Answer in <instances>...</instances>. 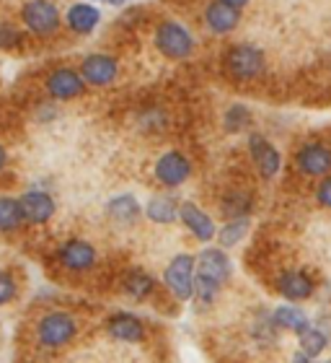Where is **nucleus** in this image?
<instances>
[{
	"label": "nucleus",
	"instance_id": "1",
	"mask_svg": "<svg viewBox=\"0 0 331 363\" xmlns=\"http://www.w3.org/2000/svg\"><path fill=\"white\" fill-rule=\"evenodd\" d=\"M231 275V262L220 250H207L199 255L194 272V291L202 301H212L215 294L220 291V286Z\"/></svg>",
	"mask_w": 331,
	"mask_h": 363
},
{
	"label": "nucleus",
	"instance_id": "2",
	"mask_svg": "<svg viewBox=\"0 0 331 363\" xmlns=\"http://www.w3.org/2000/svg\"><path fill=\"white\" fill-rule=\"evenodd\" d=\"M226 68L238 81H251V78H256L264 70V55L256 47L236 45L226 55Z\"/></svg>",
	"mask_w": 331,
	"mask_h": 363
},
{
	"label": "nucleus",
	"instance_id": "3",
	"mask_svg": "<svg viewBox=\"0 0 331 363\" xmlns=\"http://www.w3.org/2000/svg\"><path fill=\"white\" fill-rule=\"evenodd\" d=\"M166 283L176 294V298H181V301L192 298L194 296V259L189 255L173 257V262L166 270Z\"/></svg>",
	"mask_w": 331,
	"mask_h": 363
},
{
	"label": "nucleus",
	"instance_id": "4",
	"mask_svg": "<svg viewBox=\"0 0 331 363\" xmlns=\"http://www.w3.org/2000/svg\"><path fill=\"white\" fill-rule=\"evenodd\" d=\"M156 45L161 52H166L168 57H187L194 50V39L184 26L179 23H163L156 31Z\"/></svg>",
	"mask_w": 331,
	"mask_h": 363
},
{
	"label": "nucleus",
	"instance_id": "5",
	"mask_svg": "<svg viewBox=\"0 0 331 363\" xmlns=\"http://www.w3.org/2000/svg\"><path fill=\"white\" fill-rule=\"evenodd\" d=\"M73 335H76V322L70 314H62V311L45 317L39 325V340H42V345H50V348L65 345Z\"/></svg>",
	"mask_w": 331,
	"mask_h": 363
},
{
	"label": "nucleus",
	"instance_id": "6",
	"mask_svg": "<svg viewBox=\"0 0 331 363\" xmlns=\"http://www.w3.org/2000/svg\"><path fill=\"white\" fill-rule=\"evenodd\" d=\"M23 21L34 34H52L60 26V13L50 0H31L23 8Z\"/></svg>",
	"mask_w": 331,
	"mask_h": 363
},
{
	"label": "nucleus",
	"instance_id": "7",
	"mask_svg": "<svg viewBox=\"0 0 331 363\" xmlns=\"http://www.w3.org/2000/svg\"><path fill=\"white\" fill-rule=\"evenodd\" d=\"M295 164L306 177H324L331 172V148L326 143H306L295 156Z\"/></svg>",
	"mask_w": 331,
	"mask_h": 363
},
{
	"label": "nucleus",
	"instance_id": "8",
	"mask_svg": "<svg viewBox=\"0 0 331 363\" xmlns=\"http://www.w3.org/2000/svg\"><path fill=\"white\" fill-rule=\"evenodd\" d=\"M248 148H251V159H254L256 169L264 179H272V177L279 172V164H282V156L274 145L262 135H251L248 138Z\"/></svg>",
	"mask_w": 331,
	"mask_h": 363
},
{
	"label": "nucleus",
	"instance_id": "9",
	"mask_svg": "<svg viewBox=\"0 0 331 363\" xmlns=\"http://www.w3.org/2000/svg\"><path fill=\"white\" fill-rule=\"evenodd\" d=\"M277 288L279 294L285 296V298H290V301H306V298L313 296L316 283H313V278H310L308 272L287 270L277 278Z\"/></svg>",
	"mask_w": 331,
	"mask_h": 363
},
{
	"label": "nucleus",
	"instance_id": "10",
	"mask_svg": "<svg viewBox=\"0 0 331 363\" xmlns=\"http://www.w3.org/2000/svg\"><path fill=\"white\" fill-rule=\"evenodd\" d=\"M204 18H207V26H210L215 34H228V31H233L236 26H238L241 13H238V8L231 6V3L215 0L212 6H207Z\"/></svg>",
	"mask_w": 331,
	"mask_h": 363
},
{
	"label": "nucleus",
	"instance_id": "11",
	"mask_svg": "<svg viewBox=\"0 0 331 363\" xmlns=\"http://www.w3.org/2000/svg\"><path fill=\"white\" fill-rule=\"evenodd\" d=\"M189 172H192L189 161L176 151L161 156L158 164H156V174H158V179L163 182V184H168V187H176V184H181V182L189 177Z\"/></svg>",
	"mask_w": 331,
	"mask_h": 363
},
{
	"label": "nucleus",
	"instance_id": "12",
	"mask_svg": "<svg viewBox=\"0 0 331 363\" xmlns=\"http://www.w3.org/2000/svg\"><path fill=\"white\" fill-rule=\"evenodd\" d=\"M83 78L93 86H106L112 84L114 76H117V62L106 55H91L88 60L83 62Z\"/></svg>",
	"mask_w": 331,
	"mask_h": 363
},
{
	"label": "nucleus",
	"instance_id": "13",
	"mask_svg": "<svg viewBox=\"0 0 331 363\" xmlns=\"http://www.w3.org/2000/svg\"><path fill=\"white\" fill-rule=\"evenodd\" d=\"M47 91H50L54 99H73L83 91V78L78 76L76 70L60 68L50 76V81H47Z\"/></svg>",
	"mask_w": 331,
	"mask_h": 363
},
{
	"label": "nucleus",
	"instance_id": "14",
	"mask_svg": "<svg viewBox=\"0 0 331 363\" xmlns=\"http://www.w3.org/2000/svg\"><path fill=\"white\" fill-rule=\"evenodd\" d=\"M21 211H23V218L34 220V223H45L54 213V203L52 197L45 195V192H26L21 197Z\"/></svg>",
	"mask_w": 331,
	"mask_h": 363
},
{
	"label": "nucleus",
	"instance_id": "15",
	"mask_svg": "<svg viewBox=\"0 0 331 363\" xmlns=\"http://www.w3.org/2000/svg\"><path fill=\"white\" fill-rule=\"evenodd\" d=\"M60 257H62V265L70 267V270H88L96 262V252L86 242H68L62 247Z\"/></svg>",
	"mask_w": 331,
	"mask_h": 363
},
{
	"label": "nucleus",
	"instance_id": "16",
	"mask_svg": "<svg viewBox=\"0 0 331 363\" xmlns=\"http://www.w3.org/2000/svg\"><path fill=\"white\" fill-rule=\"evenodd\" d=\"M179 216H181V220L187 223L189 231L197 236V239L207 242V239H212V236H215V226H212V220L207 218V213H202L197 205H192V203L181 205Z\"/></svg>",
	"mask_w": 331,
	"mask_h": 363
},
{
	"label": "nucleus",
	"instance_id": "17",
	"mask_svg": "<svg viewBox=\"0 0 331 363\" xmlns=\"http://www.w3.org/2000/svg\"><path fill=\"white\" fill-rule=\"evenodd\" d=\"M109 333H112V337H117V340L140 342L145 330L132 314H117V317L109 319Z\"/></svg>",
	"mask_w": 331,
	"mask_h": 363
},
{
	"label": "nucleus",
	"instance_id": "18",
	"mask_svg": "<svg viewBox=\"0 0 331 363\" xmlns=\"http://www.w3.org/2000/svg\"><path fill=\"white\" fill-rule=\"evenodd\" d=\"M272 325L282 327V330H290V333H298V335H301L306 327H310L308 317H306L301 309H295V306H279V309L272 314Z\"/></svg>",
	"mask_w": 331,
	"mask_h": 363
},
{
	"label": "nucleus",
	"instance_id": "19",
	"mask_svg": "<svg viewBox=\"0 0 331 363\" xmlns=\"http://www.w3.org/2000/svg\"><path fill=\"white\" fill-rule=\"evenodd\" d=\"M251 205H254V200H251L248 192L233 189V192H228V195L223 197L220 208H223V213H226V218L233 220V218H246L248 213H251Z\"/></svg>",
	"mask_w": 331,
	"mask_h": 363
},
{
	"label": "nucleus",
	"instance_id": "20",
	"mask_svg": "<svg viewBox=\"0 0 331 363\" xmlns=\"http://www.w3.org/2000/svg\"><path fill=\"white\" fill-rule=\"evenodd\" d=\"M98 11L93 6H88V3H78V6L70 8V13H68V23H70V29H76L81 31V34H86V31H91L93 26L98 23Z\"/></svg>",
	"mask_w": 331,
	"mask_h": 363
},
{
	"label": "nucleus",
	"instance_id": "21",
	"mask_svg": "<svg viewBox=\"0 0 331 363\" xmlns=\"http://www.w3.org/2000/svg\"><path fill=\"white\" fill-rule=\"evenodd\" d=\"M148 218L156 220V223H171L176 218V203L171 197H153L151 205H148Z\"/></svg>",
	"mask_w": 331,
	"mask_h": 363
},
{
	"label": "nucleus",
	"instance_id": "22",
	"mask_svg": "<svg viewBox=\"0 0 331 363\" xmlns=\"http://www.w3.org/2000/svg\"><path fill=\"white\" fill-rule=\"evenodd\" d=\"M21 220H23L21 203L0 197V231H11V228L21 226Z\"/></svg>",
	"mask_w": 331,
	"mask_h": 363
},
{
	"label": "nucleus",
	"instance_id": "23",
	"mask_svg": "<svg viewBox=\"0 0 331 363\" xmlns=\"http://www.w3.org/2000/svg\"><path fill=\"white\" fill-rule=\"evenodd\" d=\"M326 348V335L321 330H310L306 327L301 333V353L308 358H316L321 356V350Z\"/></svg>",
	"mask_w": 331,
	"mask_h": 363
},
{
	"label": "nucleus",
	"instance_id": "24",
	"mask_svg": "<svg viewBox=\"0 0 331 363\" xmlns=\"http://www.w3.org/2000/svg\"><path fill=\"white\" fill-rule=\"evenodd\" d=\"M109 213H112L117 220H132L135 216H140V205L132 195H122L117 200H112L109 205Z\"/></svg>",
	"mask_w": 331,
	"mask_h": 363
},
{
	"label": "nucleus",
	"instance_id": "25",
	"mask_svg": "<svg viewBox=\"0 0 331 363\" xmlns=\"http://www.w3.org/2000/svg\"><path fill=\"white\" fill-rule=\"evenodd\" d=\"M124 291H127L132 298H145V296L153 291V278L148 272H132L124 283Z\"/></svg>",
	"mask_w": 331,
	"mask_h": 363
},
{
	"label": "nucleus",
	"instance_id": "26",
	"mask_svg": "<svg viewBox=\"0 0 331 363\" xmlns=\"http://www.w3.org/2000/svg\"><path fill=\"white\" fill-rule=\"evenodd\" d=\"M248 231V220L246 218H233L223 231H220V244L223 247H233L243 239V234Z\"/></svg>",
	"mask_w": 331,
	"mask_h": 363
},
{
	"label": "nucleus",
	"instance_id": "27",
	"mask_svg": "<svg viewBox=\"0 0 331 363\" xmlns=\"http://www.w3.org/2000/svg\"><path fill=\"white\" fill-rule=\"evenodd\" d=\"M251 122V114H248L246 106H231L226 114V128L231 130V133H238V130H243Z\"/></svg>",
	"mask_w": 331,
	"mask_h": 363
},
{
	"label": "nucleus",
	"instance_id": "28",
	"mask_svg": "<svg viewBox=\"0 0 331 363\" xmlns=\"http://www.w3.org/2000/svg\"><path fill=\"white\" fill-rule=\"evenodd\" d=\"M21 45V34L13 26H0V50H13Z\"/></svg>",
	"mask_w": 331,
	"mask_h": 363
},
{
	"label": "nucleus",
	"instance_id": "29",
	"mask_svg": "<svg viewBox=\"0 0 331 363\" xmlns=\"http://www.w3.org/2000/svg\"><path fill=\"white\" fill-rule=\"evenodd\" d=\"M13 294H16V286H13V280H11V275L0 272V303L11 301Z\"/></svg>",
	"mask_w": 331,
	"mask_h": 363
},
{
	"label": "nucleus",
	"instance_id": "30",
	"mask_svg": "<svg viewBox=\"0 0 331 363\" xmlns=\"http://www.w3.org/2000/svg\"><path fill=\"white\" fill-rule=\"evenodd\" d=\"M316 197L324 208H331V177L321 179V184H318V189H316Z\"/></svg>",
	"mask_w": 331,
	"mask_h": 363
},
{
	"label": "nucleus",
	"instance_id": "31",
	"mask_svg": "<svg viewBox=\"0 0 331 363\" xmlns=\"http://www.w3.org/2000/svg\"><path fill=\"white\" fill-rule=\"evenodd\" d=\"M223 3H231V6H236V8H241V6H246L248 0H223Z\"/></svg>",
	"mask_w": 331,
	"mask_h": 363
},
{
	"label": "nucleus",
	"instance_id": "32",
	"mask_svg": "<svg viewBox=\"0 0 331 363\" xmlns=\"http://www.w3.org/2000/svg\"><path fill=\"white\" fill-rule=\"evenodd\" d=\"M101 3H109V6H122L124 0H101Z\"/></svg>",
	"mask_w": 331,
	"mask_h": 363
},
{
	"label": "nucleus",
	"instance_id": "33",
	"mask_svg": "<svg viewBox=\"0 0 331 363\" xmlns=\"http://www.w3.org/2000/svg\"><path fill=\"white\" fill-rule=\"evenodd\" d=\"M6 167V151H3V148H0V169Z\"/></svg>",
	"mask_w": 331,
	"mask_h": 363
}]
</instances>
